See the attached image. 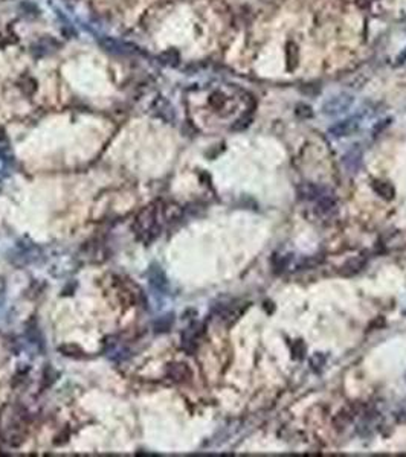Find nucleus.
Wrapping results in <instances>:
<instances>
[{
    "instance_id": "3",
    "label": "nucleus",
    "mask_w": 406,
    "mask_h": 457,
    "mask_svg": "<svg viewBox=\"0 0 406 457\" xmlns=\"http://www.w3.org/2000/svg\"><path fill=\"white\" fill-rule=\"evenodd\" d=\"M147 278H148V284H150V287H152L155 291H158V293H161V294H165V293L168 291V288H169V282H168L166 275L163 273V270L159 267V265L153 264V265L148 268V271H147Z\"/></svg>"
},
{
    "instance_id": "10",
    "label": "nucleus",
    "mask_w": 406,
    "mask_h": 457,
    "mask_svg": "<svg viewBox=\"0 0 406 457\" xmlns=\"http://www.w3.org/2000/svg\"><path fill=\"white\" fill-rule=\"evenodd\" d=\"M344 163H345V166H347L351 172L357 171V169L360 168V163H362V151H360L359 148H353V150H350V151L344 155Z\"/></svg>"
},
{
    "instance_id": "18",
    "label": "nucleus",
    "mask_w": 406,
    "mask_h": 457,
    "mask_svg": "<svg viewBox=\"0 0 406 457\" xmlns=\"http://www.w3.org/2000/svg\"><path fill=\"white\" fill-rule=\"evenodd\" d=\"M5 293H6V281L3 276H0V299L5 298Z\"/></svg>"
},
{
    "instance_id": "13",
    "label": "nucleus",
    "mask_w": 406,
    "mask_h": 457,
    "mask_svg": "<svg viewBox=\"0 0 406 457\" xmlns=\"http://www.w3.org/2000/svg\"><path fill=\"white\" fill-rule=\"evenodd\" d=\"M173 322H174V315L173 314H166V315H163L161 318H158L156 323H155L156 332H166L171 328Z\"/></svg>"
},
{
    "instance_id": "12",
    "label": "nucleus",
    "mask_w": 406,
    "mask_h": 457,
    "mask_svg": "<svg viewBox=\"0 0 406 457\" xmlns=\"http://www.w3.org/2000/svg\"><path fill=\"white\" fill-rule=\"evenodd\" d=\"M365 265V261H360V259H353V261H348L345 265H344V275L347 276H351V275H356L359 273Z\"/></svg>"
},
{
    "instance_id": "16",
    "label": "nucleus",
    "mask_w": 406,
    "mask_h": 457,
    "mask_svg": "<svg viewBox=\"0 0 406 457\" xmlns=\"http://www.w3.org/2000/svg\"><path fill=\"white\" fill-rule=\"evenodd\" d=\"M287 61H289V67H290V63H293V67L298 64V48L293 43L287 44Z\"/></svg>"
},
{
    "instance_id": "19",
    "label": "nucleus",
    "mask_w": 406,
    "mask_h": 457,
    "mask_svg": "<svg viewBox=\"0 0 406 457\" xmlns=\"http://www.w3.org/2000/svg\"><path fill=\"white\" fill-rule=\"evenodd\" d=\"M405 61H406V49L399 55V58H397V63H399V64H402V63H405Z\"/></svg>"
},
{
    "instance_id": "9",
    "label": "nucleus",
    "mask_w": 406,
    "mask_h": 457,
    "mask_svg": "<svg viewBox=\"0 0 406 457\" xmlns=\"http://www.w3.org/2000/svg\"><path fill=\"white\" fill-rule=\"evenodd\" d=\"M373 191H374L379 197H382V198H385V200H393L394 195H396L394 188H393L388 181H382V180H374V181H373Z\"/></svg>"
},
{
    "instance_id": "2",
    "label": "nucleus",
    "mask_w": 406,
    "mask_h": 457,
    "mask_svg": "<svg viewBox=\"0 0 406 457\" xmlns=\"http://www.w3.org/2000/svg\"><path fill=\"white\" fill-rule=\"evenodd\" d=\"M354 98L348 93H339L328 98L323 104V113L325 116H339L351 108Z\"/></svg>"
},
{
    "instance_id": "1",
    "label": "nucleus",
    "mask_w": 406,
    "mask_h": 457,
    "mask_svg": "<svg viewBox=\"0 0 406 457\" xmlns=\"http://www.w3.org/2000/svg\"><path fill=\"white\" fill-rule=\"evenodd\" d=\"M156 208L148 206L145 208L136 218L135 221V230L138 233L139 238H142L144 241H152L156 236V228H158V223H156Z\"/></svg>"
},
{
    "instance_id": "17",
    "label": "nucleus",
    "mask_w": 406,
    "mask_h": 457,
    "mask_svg": "<svg viewBox=\"0 0 406 457\" xmlns=\"http://www.w3.org/2000/svg\"><path fill=\"white\" fill-rule=\"evenodd\" d=\"M324 363H325V357L323 354H319V352H316V354H313V355L310 357V364H312V368H313L315 371L321 369V368L324 366Z\"/></svg>"
},
{
    "instance_id": "5",
    "label": "nucleus",
    "mask_w": 406,
    "mask_h": 457,
    "mask_svg": "<svg viewBox=\"0 0 406 457\" xmlns=\"http://www.w3.org/2000/svg\"><path fill=\"white\" fill-rule=\"evenodd\" d=\"M203 332V326L200 323H193L189 328H186L182 334V346L185 351L193 352L197 346V340L200 338Z\"/></svg>"
},
{
    "instance_id": "6",
    "label": "nucleus",
    "mask_w": 406,
    "mask_h": 457,
    "mask_svg": "<svg viewBox=\"0 0 406 457\" xmlns=\"http://www.w3.org/2000/svg\"><path fill=\"white\" fill-rule=\"evenodd\" d=\"M327 191H328V188L319 186V185H316V183H303V185L298 186L300 198L307 200V201H316L319 197L324 195Z\"/></svg>"
},
{
    "instance_id": "4",
    "label": "nucleus",
    "mask_w": 406,
    "mask_h": 457,
    "mask_svg": "<svg viewBox=\"0 0 406 457\" xmlns=\"http://www.w3.org/2000/svg\"><path fill=\"white\" fill-rule=\"evenodd\" d=\"M357 128H359V119L348 118V119L339 121L334 125H331L328 128V133L334 138H345V136H351L354 131H357Z\"/></svg>"
},
{
    "instance_id": "14",
    "label": "nucleus",
    "mask_w": 406,
    "mask_h": 457,
    "mask_svg": "<svg viewBox=\"0 0 406 457\" xmlns=\"http://www.w3.org/2000/svg\"><path fill=\"white\" fill-rule=\"evenodd\" d=\"M292 261V256L290 255H283V256H275L273 258V267H275V271L280 273V271H284L289 265V262Z\"/></svg>"
},
{
    "instance_id": "11",
    "label": "nucleus",
    "mask_w": 406,
    "mask_h": 457,
    "mask_svg": "<svg viewBox=\"0 0 406 457\" xmlns=\"http://www.w3.org/2000/svg\"><path fill=\"white\" fill-rule=\"evenodd\" d=\"M354 416H356L354 408H353V407H347V408H342V410L334 416L333 422H334L336 428H344V427H347V425L354 419Z\"/></svg>"
},
{
    "instance_id": "7",
    "label": "nucleus",
    "mask_w": 406,
    "mask_h": 457,
    "mask_svg": "<svg viewBox=\"0 0 406 457\" xmlns=\"http://www.w3.org/2000/svg\"><path fill=\"white\" fill-rule=\"evenodd\" d=\"M316 214L319 217H330L336 211V198L334 194L328 189L323 197H319L316 201Z\"/></svg>"
},
{
    "instance_id": "8",
    "label": "nucleus",
    "mask_w": 406,
    "mask_h": 457,
    "mask_svg": "<svg viewBox=\"0 0 406 457\" xmlns=\"http://www.w3.org/2000/svg\"><path fill=\"white\" fill-rule=\"evenodd\" d=\"M168 377L176 382H185L191 378V371L185 363H173L166 368Z\"/></svg>"
},
{
    "instance_id": "15",
    "label": "nucleus",
    "mask_w": 406,
    "mask_h": 457,
    "mask_svg": "<svg viewBox=\"0 0 406 457\" xmlns=\"http://www.w3.org/2000/svg\"><path fill=\"white\" fill-rule=\"evenodd\" d=\"M295 113H296V116H300V118H303V119H309V118L313 116L312 107L307 105V104H298V105L295 107Z\"/></svg>"
}]
</instances>
